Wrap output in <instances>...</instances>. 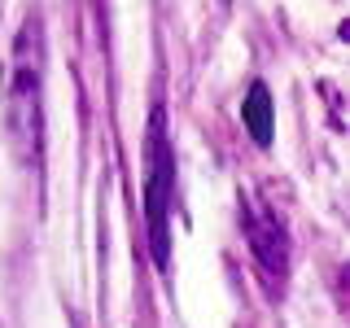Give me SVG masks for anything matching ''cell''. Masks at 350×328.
I'll return each mask as SVG.
<instances>
[{
  "instance_id": "obj_1",
  "label": "cell",
  "mask_w": 350,
  "mask_h": 328,
  "mask_svg": "<svg viewBox=\"0 0 350 328\" xmlns=\"http://www.w3.org/2000/svg\"><path fill=\"white\" fill-rule=\"evenodd\" d=\"M145 223H149V249L158 271H171V197H175V149L167 131V109H149V136H145Z\"/></svg>"
},
{
  "instance_id": "obj_2",
  "label": "cell",
  "mask_w": 350,
  "mask_h": 328,
  "mask_svg": "<svg viewBox=\"0 0 350 328\" xmlns=\"http://www.w3.org/2000/svg\"><path fill=\"white\" fill-rule=\"evenodd\" d=\"M241 232H245V245L258 262L262 280L280 293L284 280H289V228H284V215L276 206L258 202V197H241Z\"/></svg>"
},
{
  "instance_id": "obj_3",
  "label": "cell",
  "mask_w": 350,
  "mask_h": 328,
  "mask_svg": "<svg viewBox=\"0 0 350 328\" xmlns=\"http://www.w3.org/2000/svg\"><path fill=\"white\" fill-rule=\"evenodd\" d=\"M9 127H14L22 153L40 162V131H44V109H40V40L31 44V57L18 40V66H14V96H9Z\"/></svg>"
},
{
  "instance_id": "obj_4",
  "label": "cell",
  "mask_w": 350,
  "mask_h": 328,
  "mask_svg": "<svg viewBox=\"0 0 350 328\" xmlns=\"http://www.w3.org/2000/svg\"><path fill=\"white\" fill-rule=\"evenodd\" d=\"M241 123H245L250 140H254L258 149L271 145V127H276V101H271V92H267V83H262V79H254V83H250V92L241 96Z\"/></svg>"
}]
</instances>
